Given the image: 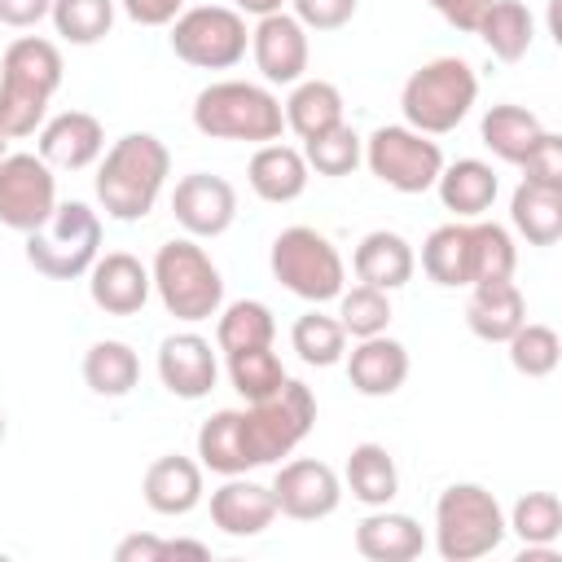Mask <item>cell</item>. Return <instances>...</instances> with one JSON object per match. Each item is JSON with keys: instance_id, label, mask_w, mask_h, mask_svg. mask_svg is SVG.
Returning <instances> with one entry per match:
<instances>
[{"instance_id": "83f0119b", "label": "cell", "mask_w": 562, "mask_h": 562, "mask_svg": "<svg viewBox=\"0 0 562 562\" xmlns=\"http://www.w3.org/2000/svg\"><path fill=\"white\" fill-rule=\"evenodd\" d=\"M474 35L487 44V53L496 61H522L536 40V18L522 0H492L487 13L479 18Z\"/></svg>"}, {"instance_id": "5b68a950", "label": "cell", "mask_w": 562, "mask_h": 562, "mask_svg": "<svg viewBox=\"0 0 562 562\" xmlns=\"http://www.w3.org/2000/svg\"><path fill=\"white\" fill-rule=\"evenodd\" d=\"M474 97H479L474 66L465 57H435V61L417 66L404 79L400 110H404V123L413 132L443 136V132H452L474 110Z\"/></svg>"}, {"instance_id": "44dd1931", "label": "cell", "mask_w": 562, "mask_h": 562, "mask_svg": "<svg viewBox=\"0 0 562 562\" xmlns=\"http://www.w3.org/2000/svg\"><path fill=\"white\" fill-rule=\"evenodd\" d=\"M140 496L154 514L180 518V514L198 509V501H202V465L193 457L167 452V457L149 461V470L140 479Z\"/></svg>"}, {"instance_id": "e0dca14e", "label": "cell", "mask_w": 562, "mask_h": 562, "mask_svg": "<svg viewBox=\"0 0 562 562\" xmlns=\"http://www.w3.org/2000/svg\"><path fill=\"white\" fill-rule=\"evenodd\" d=\"M250 53L255 66L268 83H299L307 70V31L294 13H268L250 31Z\"/></svg>"}, {"instance_id": "1f68e13d", "label": "cell", "mask_w": 562, "mask_h": 562, "mask_svg": "<svg viewBox=\"0 0 562 562\" xmlns=\"http://www.w3.org/2000/svg\"><path fill=\"white\" fill-rule=\"evenodd\" d=\"M540 132H544V123L527 110V105H492L487 114H483V123H479V136H483V145L501 158V162H522V154L540 140Z\"/></svg>"}, {"instance_id": "f6af8a7d", "label": "cell", "mask_w": 562, "mask_h": 562, "mask_svg": "<svg viewBox=\"0 0 562 562\" xmlns=\"http://www.w3.org/2000/svg\"><path fill=\"white\" fill-rule=\"evenodd\" d=\"M171 553H193V558H206V544L202 540H158V536H127L114 558L119 562H158V558H171Z\"/></svg>"}, {"instance_id": "4316f807", "label": "cell", "mask_w": 562, "mask_h": 562, "mask_svg": "<svg viewBox=\"0 0 562 562\" xmlns=\"http://www.w3.org/2000/svg\"><path fill=\"white\" fill-rule=\"evenodd\" d=\"M342 483H347V492H351L360 505L382 509V505H391V501H395V492H400V470H395V457H391L382 443L364 439V443H356V448L347 452Z\"/></svg>"}, {"instance_id": "7bdbcfd3", "label": "cell", "mask_w": 562, "mask_h": 562, "mask_svg": "<svg viewBox=\"0 0 562 562\" xmlns=\"http://www.w3.org/2000/svg\"><path fill=\"white\" fill-rule=\"evenodd\" d=\"M338 325H342L351 338L386 334V325H391V299H386V290H373V285L342 290V294H338Z\"/></svg>"}, {"instance_id": "c3c4849f", "label": "cell", "mask_w": 562, "mask_h": 562, "mask_svg": "<svg viewBox=\"0 0 562 562\" xmlns=\"http://www.w3.org/2000/svg\"><path fill=\"white\" fill-rule=\"evenodd\" d=\"M119 4L136 26H171L176 13L184 9V0H119Z\"/></svg>"}, {"instance_id": "e575fe53", "label": "cell", "mask_w": 562, "mask_h": 562, "mask_svg": "<svg viewBox=\"0 0 562 562\" xmlns=\"http://www.w3.org/2000/svg\"><path fill=\"white\" fill-rule=\"evenodd\" d=\"M215 316H220L215 321V347L224 356L228 351H250V347H272V338H277L272 307L259 303V299H237Z\"/></svg>"}, {"instance_id": "277c9868", "label": "cell", "mask_w": 562, "mask_h": 562, "mask_svg": "<svg viewBox=\"0 0 562 562\" xmlns=\"http://www.w3.org/2000/svg\"><path fill=\"white\" fill-rule=\"evenodd\" d=\"M149 277H154V294L162 299L167 316H176L184 325L211 321L224 307V277L211 263V255L198 246V237L162 241L149 263Z\"/></svg>"}, {"instance_id": "2e32d148", "label": "cell", "mask_w": 562, "mask_h": 562, "mask_svg": "<svg viewBox=\"0 0 562 562\" xmlns=\"http://www.w3.org/2000/svg\"><path fill=\"white\" fill-rule=\"evenodd\" d=\"M220 378V360L211 351V342L193 329L184 334H167L158 342V382L176 395V400H202L211 395Z\"/></svg>"}, {"instance_id": "f907efd6", "label": "cell", "mask_w": 562, "mask_h": 562, "mask_svg": "<svg viewBox=\"0 0 562 562\" xmlns=\"http://www.w3.org/2000/svg\"><path fill=\"white\" fill-rule=\"evenodd\" d=\"M290 0H233L237 13H250V18H268V13H281Z\"/></svg>"}, {"instance_id": "74e56055", "label": "cell", "mask_w": 562, "mask_h": 562, "mask_svg": "<svg viewBox=\"0 0 562 562\" xmlns=\"http://www.w3.org/2000/svg\"><path fill=\"white\" fill-rule=\"evenodd\" d=\"M509 364L522 373V378H549L562 360V338L553 325H540V321H522L509 338Z\"/></svg>"}, {"instance_id": "9a60e30c", "label": "cell", "mask_w": 562, "mask_h": 562, "mask_svg": "<svg viewBox=\"0 0 562 562\" xmlns=\"http://www.w3.org/2000/svg\"><path fill=\"white\" fill-rule=\"evenodd\" d=\"M149 290H154L149 268L127 250L97 255V263L88 268V299L105 316H136L149 303Z\"/></svg>"}, {"instance_id": "5bb4252c", "label": "cell", "mask_w": 562, "mask_h": 562, "mask_svg": "<svg viewBox=\"0 0 562 562\" xmlns=\"http://www.w3.org/2000/svg\"><path fill=\"white\" fill-rule=\"evenodd\" d=\"M171 215L189 237H220L237 220V189L224 176L189 171L171 189Z\"/></svg>"}, {"instance_id": "9c48e42d", "label": "cell", "mask_w": 562, "mask_h": 562, "mask_svg": "<svg viewBox=\"0 0 562 562\" xmlns=\"http://www.w3.org/2000/svg\"><path fill=\"white\" fill-rule=\"evenodd\" d=\"M268 268L272 277L307 299V303H329L342 294V281H347V268H342V255L334 250V241L307 224H294V228H281L272 250H268Z\"/></svg>"}, {"instance_id": "7dc6e473", "label": "cell", "mask_w": 562, "mask_h": 562, "mask_svg": "<svg viewBox=\"0 0 562 562\" xmlns=\"http://www.w3.org/2000/svg\"><path fill=\"white\" fill-rule=\"evenodd\" d=\"M452 31H465V35H474V26H479V18L487 13V4L492 0H426Z\"/></svg>"}, {"instance_id": "d6986e66", "label": "cell", "mask_w": 562, "mask_h": 562, "mask_svg": "<svg viewBox=\"0 0 562 562\" xmlns=\"http://www.w3.org/2000/svg\"><path fill=\"white\" fill-rule=\"evenodd\" d=\"M277 518V501H272V487L255 483V479H241V474H228L215 492H211V522L233 536V540H246V536H259L268 531Z\"/></svg>"}, {"instance_id": "d590c367", "label": "cell", "mask_w": 562, "mask_h": 562, "mask_svg": "<svg viewBox=\"0 0 562 562\" xmlns=\"http://www.w3.org/2000/svg\"><path fill=\"white\" fill-rule=\"evenodd\" d=\"M514 268H518V250H514L509 228L492 220H474L470 224V285L514 281Z\"/></svg>"}, {"instance_id": "8992f818", "label": "cell", "mask_w": 562, "mask_h": 562, "mask_svg": "<svg viewBox=\"0 0 562 562\" xmlns=\"http://www.w3.org/2000/svg\"><path fill=\"white\" fill-rule=\"evenodd\" d=\"M509 536L501 501L483 483H448L435 501V549L443 562H474Z\"/></svg>"}, {"instance_id": "8fae6325", "label": "cell", "mask_w": 562, "mask_h": 562, "mask_svg": "<svg viewBox=\"0 0 562 562\" xmlns=\"http://www.w3.org/2000/svg\"><path fill=\"white\" fill-rule=\"evenodd\" d=\"M364 162L386 189L426 193V189H435V180L443 171V149H439V140L413 132L408 123H386L364 140Z\"/></svg>"}, {"instance_id": "816d5d0a", "label": "cell", "mask_w": 562, "mask_h": 562, "mask_svg": "<svg viewBox=\"0 0 562 562\" xmlns=\"http://www.w3.org/2000/svg\"><path fill=\"white\" fill-rule=\"evenodd\" d=\"M4 435H9V422H4V408H0V443H4Z\"/></svg>"}, {"instance_id": "7a4b0ae2", "label": "cell", "mask_w": 562, "mask_h": 562, "mask_svg": "<svg viewBox=\"0 0 562 562\" xmlns=\"http://www.w3.org/2000/svg\"><path fill=\"white\" fill-rule=\"evenodd\" d=\"M61 88V48L44 35H18L0 61V132L9 140L44 127L48 101Z\"/></svg>"}, {"instance_id": "60d3db41", "label": "cell", "mask_w": 562, "mask_h": 562, "mask_svg": "<svg viewBox=\"0 0 562 562\" xmlns=\"http://www.w3.org/2000/svg\"><path fill=\"white\" fill-rule=\"evenodd\" d=\"M505 527L522 544H558V536H562V501L553 492H522L514 501Z\"/></svg>"}, {"instance_id": "30bf717a", "label": "cell", "mask_w": 562, "mask_h": 562, "mask_svg": "<svg viewBox=\"0 0 562 562\" xmlns=\"http://www.w3.org/2000/svg\"><path fill=\"white\" fill-rule=\"evenodd\" d=\"M246 18L228 4H193L171 22V53L198 70H228L246 57Z\"/></svg>"}, {"instance_id": "ab89813d", "label": "cell", "mask_w": 562, "mask_h": 562, "mask_svg": "<svg viewBox=\"0 0 562 562\" xmlns=\"http://www.w3.org/2000/svg\"><path fill=\"white\" fill-rule=\"evenodd\" d=\"M290 373L281 369V360L272 356V347H250V351H228V382L233 391L255 404V400H268L272 391H281Z\"/></svg>"}, {"instance_id": "f35d334b", "label": "cell", "mask_w": 562, "mask_h": 562, "mask_svg": "<svg viewBox=\"0 0 562 562\" xmlns=\"http://www.w3.org/2000/svg\"><path fill=\"white\" fill-rule=\"evenodd\" d=\"M303 158H307V171L338 180V176H351V171L360 167L364 140L356 136V127L338 123V127H329V132H321V136H307V140H303Z\"/></svg>"}, {"instance_id": "ba28073f", "label": "cell", "mask_w": 562, "mask_h": 562, "mask_svg": "<svg viewBox=\"0 0 562 562\" xmlns=\"http://www.w3.org/2000/svg\"><path fill=\"white\" fill-rule=\"evenodd\" d=\"M101 255V215L88 202H57V211L26 233V263L48 281L88 277Z\"/></svg>"}, {"instance_id": "cb8c5ba5", "label": "cell", "mask_w": 562, "mask_h": 562, "mask_svg": "<svg viewBox=\"0 0 562 562\" xmlns=\"http://www.w3.org/2000/svg\"><path fill=\"white\" fill-rule=\"evenodd\" d=\"M527 321V299L514 281H483L470 285V303H465V325L474 338L483 342H505L518 325Z\"/></svg>"}, {"instance_id": "603a6c76", "label": "cell", "mask_w": 562, "mask_h": 562, "mask_svg": "<svg viewBox=\"0 0 562 562\" xmlns=\"http://www.w3.org/2000/svg\"><path fill=\"white\" fill-rule=\"evenodd\" d=\"M351 268H356L360 285H373V290H386V294H391V290H400V285L413 281L417 255H413V246H408L400 233L373 228V233L360 237V246H356V255H351Z\"/></svg>"}, {"instance_id": "681fc988", "label": "cell", "mask_w": 562, "mask_h": 562, "mask_svg": "<svg viewBox=\"0 0 562 562\" xmlns=\"http://www.w3.org/2000/svg\"><path fill=\"white\" fill-rule=\"evenodd\" d=\"M53 9V0H0V22L13 31H26L35 22H44Z\"/></svg>"}, {"instance_id": "f1b7e54d", "label": "cell", "mask_w": 562, "mask_h": 562, "mask_svg": "<svg viewBox=\"0 0 562 562\" xmlns=\"http://www.w3.org/2000/svg\"><path fill=\"white\" fill-rule=\"evenodd\" d=\"M338 123H342V92L329 79H299L290 101H285V127L299 140H307V136H321Z\"/></svg>"}, {"instance_id": "6da1fadb", "label": "cell", "mask_w": 562, "mask_h": 562, "mask_svg": "<svg viewBox=\"0 0 562 562\" xmlns=\"http://www.w3.org/2000/svg\"><path fill=\"white\" fill-rule=\"evenodd\" d=\"M171 176V149L154 132L119 136L97 167V202L110 220L136 224L158 206V193Z\"/></svg>"}, {"instance_id": "d4e9b609", "label": "cell", "mask_w": 562, "mask_h": 562, "mask_svg": "<svg viewBox=\"0 0 562 562\" xmlns=\"http://www.w3.org/2000/svg\"><path fill=\"white\" fill-rule=\"evenodd\" d=\"M307 176H312V171H307L303 149H294V145H277V140L259 145V149L250 154V167H246L250 189H255L263 202H277V206L303 198Z\"/></svg>"}, {"instance_id": "52a82bcc", "label": "cell", "mask_w": 562, "mask_h": 562, "mask_svg": "<svg viewBox=\"0 0 562 562\" xmlns=\"http://www.w3.org/2000/svg\"><path fill=\"white\" fill-rule=\"evenodd\" d=\"M237 422H241V448H246L250 470L272 465L281 457H290L316 426V395H312V386L285 378L281 391H272L268 400L237 408Z\"/></svg>"}, {"instance_id": "4fadbf2b", "label": "cell", "mask_w": 562, "mask_h": 562, "mask_svg": "<svg viewBox=\"0 0 562 562\" xmlns=\"http://www.w3.org/2000/svg\"><path fill=\"white\" fill-rule=\"evenodd\" d=\"M272 501H277V514L299 518V522H316L342 505V479L334 474V465H325L316 457H294V461L277 465Z\"/></svg>"}, {"instance_id": "7402d4cb", "label": "cell", "mask_w": 562, "mask_h": 562, "mask_svg": "<svg viewBox=\"0 0 562 562\" xmlns=\"http://www.w3.org/2000/svg\"><path fill=\"white\" fill-rule=\"evenodd\" d=\"M422 549H426V531L413 514L382 505L356 522V553L369 562H413Z\"/></svg>"}, {"instance_id": "7c38bea8", "label": "cell", "mask_w": 562, "mask_h": 562, "mask_svg": "<svg viewBox=\"0 0 562 562\" xmlns=\"http://www.w3.org/2000/svg\"><path fill=\"white\" fill-rule=\"evenodd\" d=\"M57 211V176L40 154L0 158V224L13 233H35Z\"/></svg>"}, {"instance_id": "8d00e7d4", "label": "cell", "mask_w": 562, "mask_h": 562, "mask_svg": "<svg viewBox=\"0 0 562 562\" xmlns=\"http://www.w3.org/2000/svg\"><path fill=\"white\" fill-rule=\"evenodd\" d=\"M290 342L299 351L303 364H316V369H329L347 356V329L338 325V316H325V312H303L290 329Z\"/></svg>"}, {"instance_id": "484cf974", "label": "cell", "mask_w": 562, "mask_h": 562, "mask_svg": "<svg viewBox=\"0 0 562 562\" xmlns=\"http://www.w3.org/2000/svg\"><path fill=\"white\" fill-rule=\"evenodd\" d=\"M435 189H439L443 211H452L461 220H479L496 202L501 180H496V171L483 158H457V162H443Z\"/></svg>"}, {"instance_id": "b9f144b4", "label": "cell", "mask_w": 562, "mask_h": 562, "mask_svg": "<svg viewBox=\"0 0 562 562\" xmlns=\"http://www.w3.org/2000/svg\"><path fill=\"white\" fill-rule=\"evenodd\" d=\"M48 18L66 44H97L114 26V0H53Z\"/></svg>"}, {"instance_id": "f546056e", "label": "cell", "mask_w": 562, "mask_h": 562, "mask_svg": "<svg viewBox=\"0 0 562 562\" xmlns=\"http://www.w3.org/2000/svg\"><path fill=\"white\" fill-rule=\"evenodd\" d=\"M509 220L531 246H553L562 237V189L522 180L509 198Z\"/></svg>"}, {"instance_id": "836d02e7", "label": "cell", "mask_w": 562, "mask_h": 562, "mask_svg": "<svg viewBox=\"0 0 562 562\" xmlns=\"http://www.w3.org/2000/svg\"><path fill=\"white\" fill-rule=\"evenodd\" d=\"M198 465L211 474H246V448H241V422L237 408H220L198 426Z\"/></svg>"}, {"instance_id": "ac0fdd59", "label": "cell", "mask_w": 562, "mask_h": 562, "mask_svg": "<svg viewBox=\"0 0 562 562\" xmlns=\"http://www.w3.org/2000/svg\"><path fill=\"white\" fill-rule=\"evenodd\" d=\"M101 149H105V127L88 110H61V114L44 119V127H40V158L48 167L83 171L101 158Z\"/></svg>"}, {"instance_id": "f5cc1de1", "label": "cell", "mask_w": 562, "mask_h": 562, "mask_svg": "<svg viewBox=\"0 0 562 562\" xmlns=\"http://www.w3.org/2000/svg\"><path fill=\"white\" fill-rule=\"evenodd\" d=\"M4 154H9V136L0 132V158H4Z\"/></svg>"}, {"instance_id": "4dcf8cb0", "label": "cell", "mask_w": 562, "mask_h": 562, "mask_svg": "<svg viewBox=\"0 0 562 562\" xmlns=\"http://www.w3.org/2000/svg\"><path fill=\"white\" fill-rule=\"evenodd\" d=\"M83 382L92 395L119 400L140 382V360L123 338H101L83 351Z\"/></svg>"}, {"instance_id": "ffe728a7", "label": "cell", "mask_w": 562, "mask_h": 562, "mask_svg": "<svg viewBox=\"0 0 562 562\" xmlns=\"http://www.w3.org/2000/svg\"><path fill=\"white\" fill-rule=\"evenodd\" d=\"M347 378L360 395L369 400H386L404 386L408 378V347L400 338L373 334V338H356L351 356H347Z\"/></svg>"}, {"instance_id": "ee69618b", "label": "cell", "mask_w": 562, "mask_h": 562, "mask_svg": "<svg viewBox=\"0 0 562 562\" xmlns=\"http://www.w3.org/2000/svg\"><path fill=\"white\" fill-rule=\"evenodd\" d=\"M518 167H522V180L562 189V136H558V132H540V140L522 154Z\"/></svg>"}, {"instance_id": "d6a6232c", "label": "cell", "mask_w": 562, "mask_h": 562, "mask_svg": "<svg viewBox=\"0 0 562 562\" xmlns=\"http://www.w3.org/2000/svg\"><path fill=\"white\" fill-rule=\"evenodd\" d=\"M422 268L435 285H470V224L452 220L430 228V237L422 241Z\"/></svg>"}, {"instance_id": "3957f363", "label": "cell", "mask_w": 562, "mask_h": 562, "mask_svg": "<svg viewBox=\"0 0 562 562\" xmlns=\"http://www.w3.org/2000/svg\"><path fill=\"white\" fill-rule=\"evenodd\" d=\"M193 127L211 140H250V145H268L281 136L285 127V110L281 101L263 88V83H246V79H220L206 83L193 97Z\"/></svg>"}, {"instance_id": "bcb514c9", "label": "cell", "mask_w": 562, "mask_h": 562, "mask_svg": "<svg viewBox=\"0 0 562 562\" xmlns=\"http://www.w3.org/2000/svg\"><path fill=\"white\" fill-rule=\"evenodd\" d=\"M290 9L303 22V31H338L356 18L360 0H290Z\"/></svg>"}]
</instances>
